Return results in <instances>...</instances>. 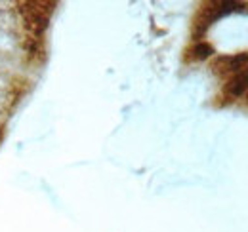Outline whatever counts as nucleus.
I'll return each instance as SVG.
<instances>
[{"label": "nucleus", "instance_id": "nucleus-1", "mask_svg": "<svg viewBox=\"0 0 248 232\" xmlns=\"http://www.w3.org/2000/svg\"><path fill=\"white\" fill-rule=\"evenodd\" d=\"M247 89H248V71L237 74V76L227 84V93H229L231 97H241Z\"/></svg>", "mask_w": 248, "mask_h": 232}, {"label": "nucleus", "instance_id": "nucleus-2", "mask_svg": "<svg viewBox=\"0 0 248 232\" xmlns=\"http://www.w3.org/2000/svg\"><path fill=\"white\" fill-rule=\"evenodd\" d=\"M195 54H197V58H208V56L212 54V48L206 46V44H199V46L195 48Z\"/></svg>", "mask_w": 248, "mask_h": 232}]
</instances>
